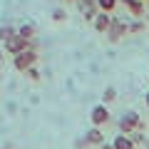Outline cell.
<instances>
[{"instance_id":"cell-1","label":"cell","mask_w":149,"mask_h":149,"mask_svg":"<svg viewBox=\"0 0 149 149\" xmlns=\"http://www.w3.org/2000/svg\"><path fill=\"white\" fill-rule=\"evenodd\" d=\"M139 127H142V114L139 112H134V109H127V112H122L119 114V119H117V129H119V134H134V132H139Z\"/></svg>"},{"instance_id":"cell-2","label":"cell","mask_w":149,"mask_h":149,"mask_svg":"<svg viewBox=\"0 0 149 149\" xmlns=\"http://www.w3.org/2000/svg\"><path fill=\"white\" fill-rule=\"evenodd\" d=\"M124 35H129V32H127V20L119 17V15H112L109 30H107V40H109V42H119Z\"/></svg>"},{"instance_id":"cell-3","label":"cell","mask_w":149,"mask_h":149,"mask_svg":"<svg viewBox=\"0 0 149 149\" xmlns=\"http://www.w3.org/2000/svg\"><path fill=\"white\" fill-rule=\"evenodd\" d=\"M37 65V52L35 50H27V52H20L13 57V67L17 70V72H27L30 67H35Z\"/></svg>"},{"instance_id":"cell-4","label":"cell","mask_w":149,"mask_h":149,"mask_svg":"<svg viewBox=\"0 0 149 149\" xmlns=\"http://www.w3.org/2000/svg\"><path fill=\"white\" fill-rule=\"evenodd\" d=\"M90 122H92V127H97V129H102L107 122H109V107L107 104H95L92 107V112H90Z\"/></svg>"},{"instance_id":"cell-5","label":"cell","mask_w":149,"mask_h":149,"mask_svg":"<svg viewBox=\"0 0 149 149\" xmlns=\"http://www.w3.org/2000/svg\"><path fill=\"white\" fill-rule=\"evenodd\" d=\"M77 5H80L82 17H85V20H90V22L100 15V5H97V0H80Z\"/></svg>"},{"instance_id":"cell-6","label":"cell","mask_w":149,"mask_h":149,"mask_svg":"<svg viewBox=\"0 0 149 149\" xmlns=\"http://www.w3.org/2000/svg\"><path fill=\"white\" fill-rule=\"evenodd\" d=\"M85 139H87L90 147H102V144H104V132L97 129V127H92V129H87V132H85Z\"/></svg>"},{"instance_id":"cell-7","label":"cell","mask_w":149,"mask_h":149,"mask_svg":"<svg viewBox=\"0 0 149 149\" xmlns=\"http://www.w3.org/2000/svg\"><path fill=\"white\" fill-rule=\"evenodd\" d=\"M109 22H112V15H107V13H100V15L92 20V27H95L100 35H107V30H109Z\"/></svg>"},{"instance_id":"cell-8","label":"cell","mask_w":149,"mask_h":149,"mask_svg":"<svg viewBox=\"0 0 149 149\" xmlns=\"http://www.w3.org/2000/svg\"><path fill=\"white\" fill-rule=\"evenodd\" d=\"M112 147L114 149H137V144H134L132 137H127V134H117V137L112 139Z\"/></svg>"},{"instance_id":"cell-9","label":"cell","mask_w":149,"mask_h":149,"mask_svg":"<svg viewBox=\"0 0 149 149\" xmlns=\"http://www.w3.org/2000/svg\"><path fill=\"white\" fill-rule=\"evenodd\" d=\"M17 35H20L22 40H35V35H37V27L32 25V22H22V25L17 27Z\"/></svg>"},{"instance_id":"cell-10","label":"cell","mask_w":149,"mask_h":149,"mask_svg":"<svg viewBox=\"0 0 149 149\" xmlns=\"http://www.w3.org/2000/svg\"><path fill=\"white\" fill-rule=\"evenodd\" d=\"M144 5L147 3H142V0H132L127 5V10H129V15H134V20H142L144 17Z\"/></svg>"},{"instance_id":"cell-11","label":"cell","mask_w":149,"mask_h":149,"mask_svg":"<svg viewBox=\"0 0 149 149\" xmlns=\"http://www.w3.org/2000/svg\"><path fill=\"white\" fill-rule=\"evenodd\" d=\"M97 5H100V13H107V15H112V13L117 10L119 0H97Z\"/></svg>"},{"instance_id":"cell-12","label":"cell","mask_w":149,"mask_h":149,"mask_svg":"<svg viewBox=\"0 0 149 149\" xmlns=\"http://www.w3.org/2000/svg\"><path fill=\"white\" fill-rule=\"evenodd\" d=\"M147 30V22L144 20H129L127 22V32L129 35H139V32H144Z\"/></svg>"},{"instance_id":"cell-13","label":"cell","mask_w":149,"mask_h":149,"mask_svg":"<svg viewBox=\"0 0 149 149\" xmlns=\"http://www.w3.org/2000/svg\"><path fill=\"white\" fill-rule=\"evenodd\" d=\"M13 35H17V27H13V25H0V42H8Z\"/></svg>"},{"instance_id":"cell-14","label":"cell","mask_w":149,"mask_h":149,"mask_svg":"<svg viewBox=\"0 0 149 149\" xmlns=\"http://www.w3.org/2000/svg\"><path fill=\"white\" fill-rule=\"evenodd\" d=\"M114 100H117V90H114V87H104V92H102V104L109 107Z\"/></svg>"},{"instance_id":"cell-15","label":"cell","mask_w":149,"mask_h":149,"mask_svg":"<svg viewBox=\"0 0 149 149\" xmlns=\"http://www.w3.org/2000/svg\"><path fill=\"white\" fill-rule=\"evenodd\" d=\"M52 20L55 22H65L67 20V10H65V8H55L52 10Z\"/></svg>"},{"instance_id":"cell-16","label":"cell","mask_w":149,"mask_h":149,"mask_svg":"<svg viewBox=\"0 0 149 149\" xmlns=\"http://www.w3.org/2000/svg\"><path fill=\"white\" fill-rule=\"evenodd\" d=\"M25 74H27V77H30V80H35V82L40 80V70H37V67H30V70H27Z\"/></svg>"},{"instance_id":"cell-17","label":"cell","mask_w":149,"mask_h":149,"mask_svg":"<svg viewBox=\"0 0 149 149\" xmlns=\"http://www.w3.org/2000/svg\"><path fill=\"white\" fill-rule=\"evenodd\" d=\"M129 137H132V142H134V144H144V142H147L142 132H134V134H129Z\"/></svg>"},{"instance_id":"cell-18","label":"cell","mask_w":149,"mask_h":149,"mask_svg":"<svg viewBox=\"0 0 149 149\" xmlns=\"http://www.w3.org/2000/svg\"><path fill=\"white\" fill-rule=\"evenodd\" d=\"M87 147H90V144H87V139H85V137H80L77 142H74V149H87Z\"/></svg>"},{"instance_id":"cell-19","label":"cell","mask_w":149,"mask_h":149,"mask_svg":"<svg viewBox=\"0 0 149 149\" xmlns=\"http://www.w3.org/2000/svg\"><path fill=\"white\" fill-rule=\"evenodd\" d=\"M100 149H114V147H112V142H104V144H102Z\"/></svg>"},{"instance_id":"cell-20","label":"cell","mask_w":149,"mask_h":149,"mask_svg":"<svg viewBox=\"0 0 149 149\" xmlns=\"http://www.w3.org/2000/svg\"><path fill=\"white\" fill-rule=\"evenodd\" d=\"M144 104L149 107V92H147V95H144Z\"/></svg>"},{"instance_id":"cell-21","label":"cell","mask_w":149,"mask_h":149,"mask_svg":"<svg viewBox=\"0 0 149 149\" xmlns=\"http://www.w3.org/2000/svg\"><path fill=\"white\" fill-rule=\"evenodd\" d=\"M67 3H80V0H67Z\"/></svg>"},{"instance_id":"cell-22","label":"cell","mask_w":149,"mask_h":149,"mask_svg":"<svg viewBox=\"0 0 149 149\" xmlns=\"http://www.w3.org/2000/svg\"><path fill=\"white\" fill-rule=\"evenodd\" d=\"M0 62H3V52H0Z\"/></svg>"},{"instance_id":"cell-23","label":"cell","mask_w":149,"mask_h":149,"mask_svg":"<svg viewBox=\"0 0 149 149\" xmlns=\"http://www.w3.org/2000/svg\"><path fill=\"white\" fill-rule=\"evenodd\" d=\"M142 3H149V0H142Z\"/></svg>"}]
</instances>
